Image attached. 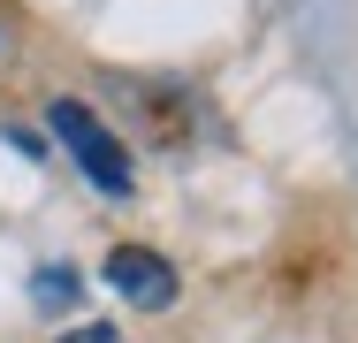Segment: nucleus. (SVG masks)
Wrapping results in <instances>:
<instances>
[{
	"instance_id": "1",
	"label": "nucleus",
	"mask_w": 358,
	"mask_h": 343,
	"mask_svg": "<svg viewBox=\"0 0 358 343\" xmlns=\"http://www.w3.org/2000/svg\"><path fill=\"white\" fill-rule=\"evenodd\" d=\"M46 122H54V137L69 145V160L84 168V176H92V183H99V191H115V199H122V191L138 183V168H130L122 137L107 130V122H99L84 99H54V115H46Z\"/></svg>"
},
{
	"instance_id": "3",
	"label": "nucleus",
	"mask_w": 358,
	"mask_h": 343,
	"mask_svg": "<svg viewBox=\"0 0 358 343\" xmlns=\"http://www.w3.org/2000/svg\"><path fill=\"white\" fill-rule=\"evenodd\" d=\"M31 298H38L46 313H69L76 305V267H38L31 274Z\"/></svg>"
},
{
	"instance_id": "4",
	"label": "nucleus",
	"mask_w": 358,
	"mask_h": 343,
	"mask_svg": "<svg viewBox=\"0 0 358 343\" xmlns=\"http://www.w3.org/2000/svg\"><path fill=\"white\" fill-rule=\"evenodd\" d=\"M62 343H122V336H115V328H99V321H92V328H76V336H62Z\"/></svg>"
},
{
	"instance_id": "2",
	"label": "nucleus",
	"mask_w": 358,
	"mask_h": 343,
	"mask_svg": "<svg viewBox=\"0 0 358 343\" xmlns=\"http://www.w3.org/2000/svg\"><path fill=\"white\" fill-rule=\"evenodd\" d=\"M107 282H115L138 313H168V305H176V267H168L160 252H145V244H115V252H107Z\"/></svg>"
}]
</instances>
